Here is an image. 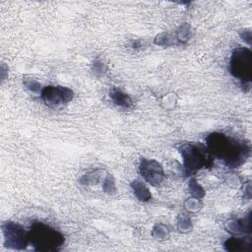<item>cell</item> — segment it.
Returning a JSON list of instances; mask_svg holds the SVG:
<instances>
[{
	"mask_svg": "<svg viewBox=\"0 0 252 252\" xmlns=\"http://www.w3.org/2000/svg\"><path fill=\"white\" fill-rule=\"evenodd\" d=\"M206 140L211 153L229 167L239 166L250 156L248 144L223 133H211Z\"/></svg>",
	"mask_w": 252,
	"mask_h": 252,
	"instance_id": "6da1fadb",
	"label": "cell"
},
{
	"mask_svg": "<svg viewBox=\"0 0 252 252\" xmlns=\"http://www.w3.org/2000/svg\"><path fill=\"white\" fill-rule=\"evenodd\" d=\"M28 237L29 244L37 251H57L64 243L61 232L42 222H34L28 231Z\"/></svg>",
	"mask_w": 252,
	"mask_h": 252,
	"instance_id": "7a4b0ae2",
	"label": "cell"
},
{
	"mask_svg": "<svg viewBox=\"0 0 252 252\" xmlns=\"http://www.w3.org/2000/svg\"><path fill=\"white\" fill-rule=\"evenodd\" d=\"M229 72L242 86L248 87L252 76V52L246 47H237L233 50L229 60Z\"/></svg>",
	"mask_w": 252,
	"mask_h": 252,
	"instance_id": "3957f363",
	"label": "cell"
},
{
	"mask_svg": "<svg viewBox=\"0 0 252 252\" xmlns=\"http://www.w3.org/2000/svg\"><path fill=\"white\" fill-rule=\"evenodd\" d=\"M179 151L188 172H194L210 164L211 156L200 145L184 144L180 147Z\"/></svg>",
	"mask_w": 252,
	"mask_h": 252,
	"instance_id": "277c9868",
	"label": "cell"
},
{
	"mask_svg": "<svg viewBox=\"0 0 252 252\" xmlns=\"http://www.w3.org/2000/svg\"><path fill=\"white\" fill-rule=\"evenodd\" d=\"M41 99L50 107H58L70 102L74 97L71 89L62 86H47L41 90Z\"/></svg>",
	"mask_w": 252,
	"mask_h": 252,
	"instance_id": "5b68a950",
	"label": "cell"
},
{
	"mask_svg": "<svg viewBox=\"0 0 252 252\" xmlns=\"http://www.w3.org/2000/svg\"><path fill=\"white\" fill-rule=\"evenodd\" d=\"M6 246L13 249H24L29 244L28 232L18 223L6 221L2 225Z\"/></svg>",
	"mask_w": 252,
	"mask_h": 252,
	"instance_id": "8992f818",
	"label": "cell"
},
{
	"mask_svg": "<svg viewBox=\"0 0 252 252\" xmlns=\"http://www.w3.org/2000/svg\"><path fill=\"white\" fill-rule=\"evenodd\" d=\"M140 172L141 175L150 184L158 186L164 180V173L162 166L156 160L141 158L140 161Z\"/></svg>",
	"mask_w": 252,
	"mask_h": 252,
	"instance_id": "52a82bcc",
	"label": "cell"
},
{
	"mask_svg": "<svg viewBox=\"0 0 252 252\" xmlns=\"http://www.w3.org/2000/svg\"><path fill=\"white\" fill-rule=\"evenodd\" d=\"M109 96H110L111 100L119 106L128 108L133 104L131 97L127 94L122 92L120 89L112 88L109 92Z\"/></svg>",
	"mask_w": 252,
	"mask_h": 252,
	"instance_id": "ba28073f",
	"label": "cell"
},
{
	"mask_svg": "<svg viewBox=\"0 0 252 252\" xmlns=\"http://www.w3.org/2000/svg\"><path fill=\"white\" fill-rule=\"evenodd\" d=\"M224 248L227 251H247L251 249V243L242 238L231 237L224 242Z\"/></svg>",
	"mask_w": 252,
	"mask_h": 252,
	"instance_id": "9c48e42d",
	"label": "cell"
},
{
	"mask_svg": "<svg viewBox=\"0 0 252 252\" xmlns=\"http://www.w3.org/2000/svg\"><path fill=\"white\" fill-rule=\"evenodd\" d=\"M250 222H251V220H250V215H249L246 219L229 221L227 229L234 233L250 232L251 231V223Z\"/></svg>",
	"mask_w": 252,
	"mask_h": 252,
	"instance_id": "30bf717a",
	"label": "cell"
},
{
	"mask_svg": "<svg viewBox=\"0 0 252 252\" xmlns=\"http://www.w3.org/2000/svg\"><path fill=\"white\" fill-rule=\"evenodd\" d=\"M131 186L133 188V191H134L135 195L137 196V198L139 200H141V201H148L149 199H151V193H150L149 189L141 181L135 180V181H133L131 183Z\"/></svg>",
	"mask_w": 252,
	"mask_h": 252,
	"instance_id": "8fae6325",
	"label": "cell"
},
{
	"mask_svg": "<svg viewBox=\"0 0 252 252\" xmlns=\"http://www.w3.org/2000/svg\"><path fill=\"white\" fill-rule=\"evenodd\" d=\"M24 84L32 93L40 94V93H41L40 85L35 80H33V79H25Z\"/></svg>",
	"mask_w": 252,
	"mask_h": 252,
	"instance_id": "7c38bea8",
	"label": "cell"
},
{
	"mask_svg": "<svg viewBox=\"0 0 252 252\" xmlns=\"http://www.w3.org/2000/svg\"><path fill=\"white\" fill-rule=\"evenodd\" d=\"M189 188H190V191L193 195L197 196V197H202L204 195V191L203 189L199 186V184L196 182L195 179H192L189 183Z\"/></svg>",
	"mask_w": 252,
	"mask_h": 252,
	"instance_id": "4fadbf2b",
	"label": "cell"
},
{
	"mask_svg": "<svg viewBox=\"0 0 252 252\" xmlns=\"http://www.w3.org/2000/svg\"><path fill=\"white\" fill-rule=\"evenodd\" d=\"M154 230L158 231L157 234H156L158 237H164V236H166L168 234L167 227L164 226V225H161V224H158V228H155Z\"/></svg>",
	"mask_w": 252,
	"mask_h": 252,
	"instance_id": "5bb4252c",
	"label": "cell"
}]
</instances>
